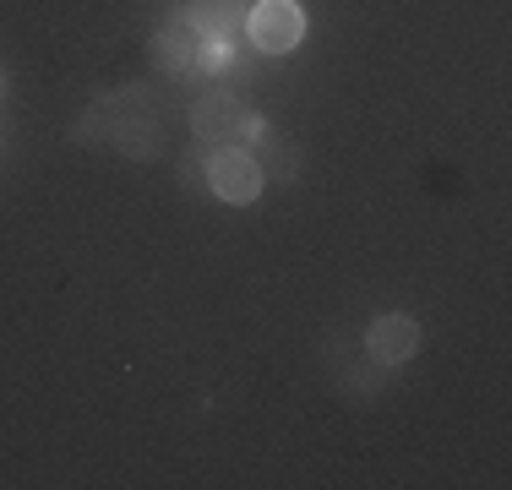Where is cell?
I'll return each instance as SVG.
<instances>
[{
  "mask_svg": "<svg viewBox=\"0 0 512 490\" xmlns=\"http://www.w3.org/2000/svg\"><path fill=\"white\" fill-rule=\"evenodd\" d=\"M191 131H197L202 142H218V147H240V142H256L267 131L262 115H251L246 104H240L229 88H213L197 98V109H191Z\"/></svg>",
  "mask_w": 512,
  "mask_h": 490,
  "instance_id": "1",
  "label": "cell"
},
{
  "mask_svg": "<svg viewBox=\"0 0 512 490\" xmlns=\"http://www.w3.org/2000/svg\"><path fill=\"white\" fill-rule=\"evenodd\" d=\"M246 33L262 55H289L306 39V6L300 0H256L246 11Z\"/></svg>",
  "mask_w": 512,
  "mask_h": 490,
  "instance_id": "2",
  "label": "cell"
},
{
  "mask_svg": "<svg viewBox=\"0 0 512 490\" xmlns=\"http://www.w3.org/2000/svg\"><path fill=\"white\" fill-rule=\"evenodd\" d=\"M262 186H267V175L246 147H218V153L207 158V191H213L218 202L251 207L256 196H262Z\"/></svg>",
  "mask_w": 512,
  "mask_h": 490,
  "instance_id": "3",
  "label": "cell"
},
{
  "mask_svg": "<svg viewBox=\"0 0 512 490\" xmlns=\"http://www.w3.org/2000/svg\"><path fill=\"white\" fill-rule=\"evenodd\" d=\"M414 349H420V327H414V316L387 311V316H376L371 333H365V354H371L376 365H404Z\"/></svg>",
  "mask_w": 512,
  "mask_h": 490,
  "instance_id": "4",
  "label": "cell"
},
{
  "mask_svg": "<svg viewBox=\"0 0 512 490\" xmlns=\"http://www.w3.org/2000/svg\"><path fill=\"white\" fill-rule=\"evenodd\" d=\"M251 0H191L186 22L197 28V39H229L235 28H246Z\"/></svg>",
  "mask_w": 512,
  "mask_h": 490,
  "instance_id": "5",
  "label": "cell"
},
{
  "mask_svg": "<svg viewBox=\"0 0 512 490\" xmlns=\"http://www.w3.org/2000/svg\"><path fill=\"white\" fill-rule=\"evenodd\" d=\"M191 33H197V28H191L186 17H175L164 33H158V39H153L158 71H191V66H197V44H191Z\"/></svg>",
  "mask_w": 512,
  "mask_h": 490,
  "instance_id": "6",
  "label": "cell"
},
{
  "mask_svg": "<svg viewBox=\"0 0 512 490\" xmlns=\"http://www.w3.org/2000/svg\"><path fill=\"white\" fill-rule=\"evenodd\" d=\"M251 158L262 164V175H295V164H300L295 147H284L273 131H262V137H256V153H251Z\"/></svg>",
  "mask_w": 512,
  "mask_h": 490,
  "instance_id": "7",
  "label": "cell"
}]
</instances>
